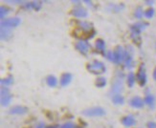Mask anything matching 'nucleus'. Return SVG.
I'll return each mask as SVG.
<instances>
[{
  "mask_svg": "<svg viewBox=\"0 0 156 128\" xmlns=\"http://www.w3.org/2000/svg\"><path fill=\"white\" fill-rule=\"evenodd\" d=\"M137 78H138V81L140 82L141 85H144L147 82V76H146V72L145 70H143V67H141L139 73L137 75Z\"/></svg>",
  "mask_w": 156,
  "mask_h": 128,
  "instance_id": "obj_1",
  "label": "nucleus"
},
{
  "mask_svg": "<svg viewBox=\"0 0 156 128\" xmlns=\"http://www.w3.org/2000/svg\"><path fill=\"white\" fill-rule=\"evenodd\" d=\"M130 104L135 108H141L144 105V100L139 97H135L130 100Z\"/></svg>",
  "mask_w": 156,
  "mask_h": 128,
  "instance_id": "obj_2",
  "label": "nucleus"
},
{
  "mask_svg": "<svg viewBox=\"0 0 156 128\" xmlns=\"http://www.w3.org/2000/svg\"><path fill=\"white\" fill-rule=\"evenodd\" d=\"M155 99H154V97L152 95H151V94H148V95L146 96L145 98V102L147 104V105H150L151 108H153L154 105H155Z\"/></svg>",
  "mask_w": 156,
  "mask_h": 128,
  "instance_id": "obj_3",
  "label": "nucleus"
},
{
  "mask_svg": "<svg viewBox=\"0 0 156 128\" xmlns=\"http://www.w3.org/2000/svg\"><path fill=\"white\" fill-rule=\"evenodd\" d=\"M84 114H86V115H90V116H92V115H103L104 111L101 108H95V109L89 110L88 112H84Z\"/></svg>",
  "mask_w": 156,
  "mask_h": 128,
  "instance_id": "obj_4",
  "label": "nucleus"
},
{
  "mask_svg": "<svg viewBox=\"0 0 156 128\" xmlns=\"http://www.w3.org/2000/svg\"><path fill=\"white\" fill-rule=\"evenodd\" d=\"M123 123L126 126H129V125H132L135 123V119L132 117H126L123 119Z\"/></svg>",
  "mask_w": 156,
  "mask_h": 128,
  "instance_id": "obj_5",
  "label": "nucleus"
},
{
  "mask_svg": "<svg viewBox=\"0 0 156 128\" xmlns=\"http://www.w3.org/2000/svg\"><path fill=\"white\" fill-rule=\"evenodd\" d=\"M144 16H145L147 18H151V17L154 16V10H153V9H148V10H147V11L144 12Z\"/></svg>",
  "mask_w": 156,
  "mask_h": 128,
  "instance_id": "obj_6",
  "label": "nucleus"
},
{
  "mask_svg": "<svg viewBox=\"0 0 156 128\" xmlns=\"http://www.w3.org/2000/svg\"><path fill=\"white\" fill-rule=\"evenodd\" d=\"M128 82H129V85L132 86L133 83H134V76H133V74H129V78H128Z\"/></svg>",
  "mask_w": 156,
  "mask_h": 128,
  "instance_id": "obj_7",
  "label": "nucleus"
},
{
  "mask_svg": "<svg viewBox=\"0 0 156 128\" xmlns=\"http://www.w3.org/2000/svg\"><path fill=\"white\" fill-rule=\"evenodd\" d=\"M142 15H143V12L141 11V9H139V10H137V12H135V16H136L138 18H140L141 16H142Z\"/></svg>",
  "mask_w": 156,
  "mask_h": 128,
  "instance_id": "obj_8",
  "label": "nucleus"
},
{
  "mask_svg": "<svg viewBox=\"0 0 156 128\" xmlns=\"http://www.w3.org/2000/svg\"><path fill=\"white\" fill-rule=\"evenodd\" d=\"M147 126H148V128H156V123H148Z\"/></svg>",
  "mask_w": 156,
  "mask_h": 128,
  "instance_id": "obj_9",
  "label": "nucleus"
},
{
  "mask_svg": "<svg viewBox=\"0 0 156 128\" xmlns=\"http://www.w3.org/2000/svg\"><path fill=\"white\" fill-rule=\"evenodd\" d=\"M153 78H154V79L156 80V68L154 69V72H153Z\"/></svg>",
  "mask_w": 156,
  "mask_h": 128,
  "instance_id": "obj_10",
  "label": "nucleus"
},
{
  "mask_svg": "<svg viewBox=\"0 0 156 128\" xmlns=\"http://www.w3.org/2000/svg\"><path fill=\"white\" fill-rule=\"evenodd\" d=\"M153 3H154L153 1H147V4H148V5H151V4H153Z\"/></svg>",
  "mask_w": 156,
  "mask_h": 128,
  "instance_id": "obj_11",
  "label": "nucleus"
}]
</instances>
